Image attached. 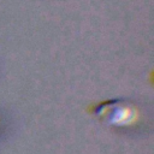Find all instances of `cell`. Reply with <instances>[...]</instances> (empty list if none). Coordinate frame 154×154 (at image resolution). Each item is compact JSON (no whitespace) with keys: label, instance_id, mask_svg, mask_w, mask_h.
<instances>
[{"label":"cell","instance_id":"6da1fadb","mask_svg":"<svg viewBox=\"0 0 154 154\" xmlns=\"http://www.w3.org/2000/svg\"><path fill=\"white\" fill-rule=\"evenodd\" d=\"M95 114L105 123L116 126L130 125L136 120L137 112L134 105L123 99H112L95 106Z\"/></svg>","mask_w":154,"mask_h":154}]
</instances>
